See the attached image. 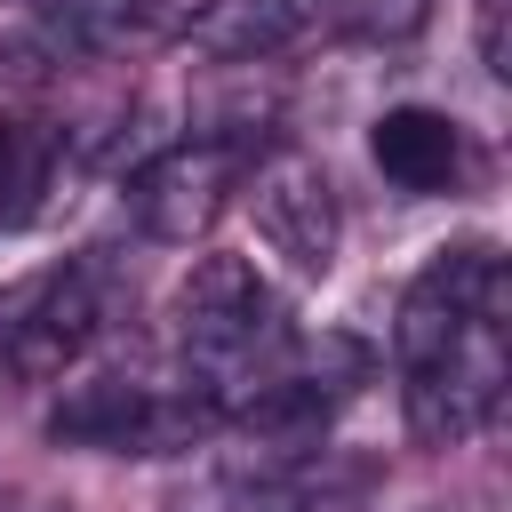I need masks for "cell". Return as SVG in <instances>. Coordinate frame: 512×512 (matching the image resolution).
<instances>
[{"mask_svg": "<svg viewBox=\"0 0 512 512\" xmlns=\"http://www.w3.org/2000/svg\"><path fill=\"white\" fill-rule=\"evenodd\" d=\"M424 16H432V0H344V24L360 40H408V32H424Z\"/></svg>", "mask_w": 512, "mask_h": 512, "instance_id": "11", "label": "cell"}, {"mask_svg": "<svg viewBox=\"0 0 512 512\" xmlns=\"http://www.w3.org/2000/svg\"><path fill=\"white\" fill-rule=\"evenodd\" d=\"M176 344H184V360L200 368L192 384L224 408V392H256L272 368H280V344H288V328H280V296L264 288V272L256 264H240V256H200L192 272H184V288H176Z\"/></svg>", "mask_w": 512, "mask_h": 512, "instance_id": "1", "label": "cell"}, {"mask_svg": "<svg viewBox=\"0 0 512 512\" xmlns=\"http://www.w3.org/2000/svg\"><path fill=\"white\" fill-rule=\"evenodd\" d=\"M400 376H408V432L424 448L472 440L504 408V320H464L432 360H416Z\"/></svg>", "mask_w": 512, "mask_h": 512, "instance_id": "3", "label": "cell"}, {"mask_svg": "<svg viewBox=\"0 0 512 512\" xmlns=\"http://www.w3.org/2000/svg\"><path fill=\"white\" fill-rule=\"evenodd\" d=\"M240 168L248 152L232 136H192V144H168L160 160H144L128 176V216L144 224V240H168V248H192L224 200L240 192Z\"/></svg>", "mask_w": 512, "mask_h": 512, "instance_id": "4", "label": "cell"}, {"mask_svg": "<svg viewBox=\"0 0 512 512\" xmlns=\"http://www.w3.org/2000/svg\"><path fill=\"white\" fill-rule=\"evenodd\" d=\"M216 424H224V408L200 384L152 392L136 376H88L48 408L56 448H112V456H176V448H200Z\"/></svg>", "mask_w": 512, "mask_h": 512, "instance_id": "2", "label": "cell"}, {"mask_svg": "<svg viewBox=\"0 0 512 512\" xmlns=\"http://www.w3.org/2000/svg\"><path fill=\"white\" fill-rule=\"evenodd\" d=\"M312 16L320 0H200L184 16V48L208 64H256V56H280Z\"/></svg>", "mask_w": 512, "mask_h": 512, "instance_id": "7", "label": "cell"}, {"mask_svg": "<svg viewBox=\"0 0 512 512\" xmlns=\"http://www.w3.org/2000/svg\"><path fill=\"white\" fill-rule=\"evenodd\" d=\"M24 8H48V0H24Z\"/></svg>", "mask_w": 512, "mask_h": 512, "instance_id": "12", "label": "cell"}, {"mask_svg": "<svg viewBox=\"0 0 512 512\" xmlns=\"http://www.w3.org/2000/svg\"><path fill=\"white\" fill-rule=\"evenodd\" d=\"M248 208H256V232L264 248L296 272V280H328L336 272V240H344V208H336V184L312 152H272L248 184Z\"/></svg>", "mask_w": 512, "mask_h": 512, "instance_id": "5", "label": "cell"}, {"mask_svg": "<svg viewBox=\"0 0 512 512\" xmlns=\"http://www.w3.org/2000/svg\"><path fill=\"white\" fill-rule=\"evenodd\" d=\"M136 32H152V0H48L40 8L48 56H112Z\"/></svg>", "mask_w": 512, "mask_h": 512, "instance_id": "9", "label": "cell"}, {"mask_svg": "<svg viewBox=\"0 0 512 512\" xmlns=\"http://www.w3.org/2000/svg\"><path fill=\"white\" fill-rule=\"evenodd\" d=\"M96 320H104L96 272H88V264L48 272V280L32 288V304L16 312V328H8V360H16V376H64V368L88 352Z\"/></svg>", "mask_w": 512, "mask_h": 512, "instance_id": "6", "label": "cell"}, {"mask_svg": "<svg viewBox=\"0 0 512 512\" xmlns=\"http://www.w3.org/2000/svg\"><path fill=\"white\" fill-rule=\"evenodd\" d=\"M56 192V128L40 120H0V224L24 232Z\"/></svg>", "mask_w": 512, "mask_h": 512, "instance_id": "10", "label": "cell"}, {"mask_svg": "<svg viewBox=\"0 0 512 512\" xmlns=\"http://www.w3.org/2000/svg\"><path fill=\"white\" fill-rule=\"evenodd\" d=\"M368 160H376L400 192H448L456 168H464V136H456V120L432 112V104H392V112H376V128H368Z\"/></svg>", "mask_w": 512, "mask_h": 512, "instance_id": "8", "label": "cell"}]
</instances>
